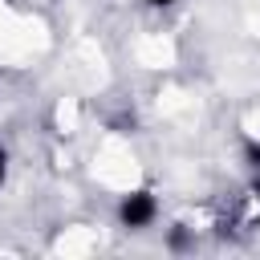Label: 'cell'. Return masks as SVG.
Returning <instances> with one entry per match:
<instances>
[{"label":"cell","mask_w":260,"mask_h":260,"mask_svg":"<svg viewBox=\"0 0 260 260\" xmlns=\"http://www.w3.org/2000/svg\"><path fill=\"white\" fill-rule=\"evenodd\" d=\"M154 219V199L146 195V191H138V195H130L126 203H122V223L126 228H146Z\"/></svg>","instance_id":"obj_1"},{"label":"cell","mask_w":260,"mask_h":260,"mask_svg":"<svg viewBox=\"0 0 260 260\" xmlns=\"http://www.w3.org/2000/svg\"><path fill=\"white\" fill-rule=\"evenodd\" d=\"M248 158H252V162H256V167H260V146H256V142H252V146H248Z\"/></svg>","instance_id":"obj_2"},{"label":"cell","mask_w":260,"mask_h":260,"mask_svg":"<svg viewBox=\"0 0 260 260\" xmlns=\"http://www.w3.org/2000/svg\"><path fill=\"white\" fill-rule=\"evenodd\" d=\"M0 179H4V150H0Z\"/></svg>","instance_id":"obj_3"},{"label":"cell","mask_w":260,"mask_h":260,"mask_svg":"<svg viewBox=\"0 0 260 260\" xmlns=\"http://www.w3.org/2000/svg\"><path fill=\"white\" fill-rule=\"evenodd\" d=\"M150 4H175V0H150Z\"/></svg>","instance_id":"obj_4"}]
</instances>
